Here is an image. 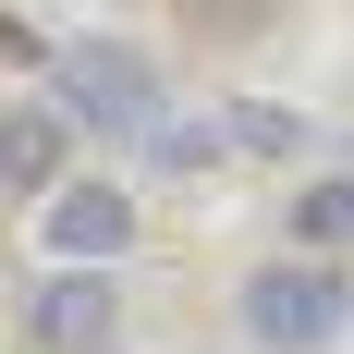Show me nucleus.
Wrapping results in <instances>:
<instances>
[{
  "label": "nucleus",
  "mask_w": 354,
  "mask_h": 354,
  "mask_svg": "<svg viewBox=\"0 0 354 354\" xmlns=\"http://www.w3.org/2000/svg\"><path fill=\"white\" fill-rule=\"evenodd\" d=\"M49 110H62L73 135H110L122 159H147L159 122H171V86H159V62H147L135 37H62L49 49Z\"/></svg>",
  "instance_id": "nucleus-1"
},
{
  "label": "nucleus",
  "mask_w": 354,
  "mask_h": 354,
  "mask_svg": "<svg viewBox=\"0 0 354 354\" xmlns=\"http://www.w3.org/2000/svg\"><path fill=\"white\" fill-rule=\"evenodd\" d=\"M232 306H245V342H257V354H330V342L354 330L342 257H269V269L232 281Z\"/></svg>",
  "instance_id": "nucleus-2"
},
{
  "label": "nucleus",
  "mask_w": 354,
  "mask_h": 354,
  "mask_svg": "<svg viewBox=\"0 0 354 354\" xmlns=\"http://www.w3.org/2000/svg\"><path fill=\"white\" fill-rule=\"evenodd\" d=\"M110 330H122L110 269H49V281L25 293V342H37V354H98Z\"/></svg>",
  "instance_id": "nucleus-3"
},
{
  "label": "nucleus",
  "mask_w": 354,
  "mask_h": 354,
  "mask_svg": "<svg viewBox=\"0 0 354 354\" xmlns=\"http://www.w3.org/2000/svg\"><path fill=\"white\" fill-rule=\"evenodd\" d=\"M37 208H49V257L62 269H110V257L135 245V196L122 183H49Z\"/></svg>",
  "instance_id": "nucleus-4"
},
{
  "label": "nucleus",
  "mask_w": 354,
  "mask_h": 354,
  "mask_svg": "<svg viewBox=\"0 0 354 354\" xmlns=\"http://www.w3.org/2000/svg\"><path fill=\"white\" fill-rule=\"evenodd\" d=\"M62 147H73V122L49 98H25L0 122V183H12V196H49V183H62Z\"/></svg>",
  "instance_id": "nucleus-5"
},
{
  "label": "nucleus",
  "mask_w": 354,
  "mask_h": 354,
  "mask_svg": "<svg viewBox=\"0 0 354 354\" xmlns=\"http://www.w3.org/2000/svg\"><path fill=\"white\" fill-rule=\"evenodd\" d=\"M342 245H354V171L293 183V257H342Z\"/></svg>",
  "instance_id": "nucleus-6"
},
{
  "label": "nucleus",
  "mask_w": 354,
  "mask_h": 354,
  "mask_svg": "<svg viewBox=\"0 0 354 354\" xmlns=\"http://www.w3.org/2000/svg\"><path fill=\"white\" fill-rule=\"evenodd\" d=\"M208 135H220V147H245V159H306V122H293V110H269V98H220Z\"/></svg>",
  "instance_id": "nucleus-7"
},
{
  "label": "nucleus",
  "mask_w": 354,
  "mask_h": 354,
  "mask_svg": "<svg viewBox=\"0 0 354 354\" xmlns=\"http://www.w3.org/2000/svg\"><path fill=\"white\" fill-rule=\"evenodd\" d=\"M98 354H122V342H98Z\"/></svg>",
  "instance_id": "nucleus-8"
}]
</instances>
